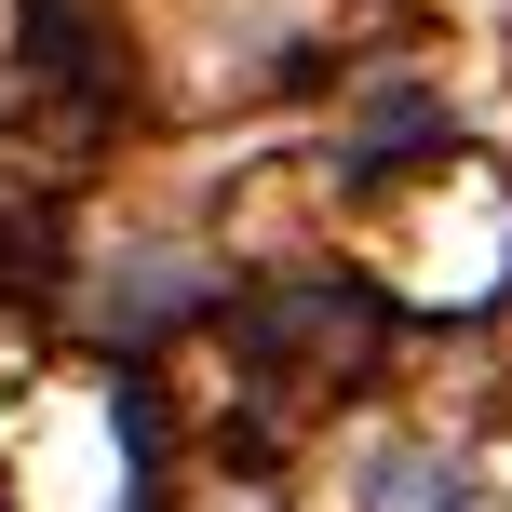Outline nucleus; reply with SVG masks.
<instances>
[{"mask_svg": "<svg viewBox=\"0 0 512 512\" xmlns=\"http://www.w3.org/2000/svg\"><path fill=\"white\" fill-rule=\"evenodd\" d=\"M364 512H499V499H486V472L445 459V445H378V459H364Z\"/></svg>", "mask_w": 512, "mask_h": 512, "instance_id": "1", "label": "nucleus"}, {"mask_svg": "<svg viewBox=\"0 0 512 512\" xmlns=\"http://www.w3.org/2000/svg\"><path fill=\"white\" fill-rule=\"evenodd\" d=\"M391 149H445V108L432 95H391L378 122H364V162H391Z\"/></svg>", "mask_w": 512, "mask_h": 512, "instance_id": "2", "label": "nucleus"}]
</instances>
